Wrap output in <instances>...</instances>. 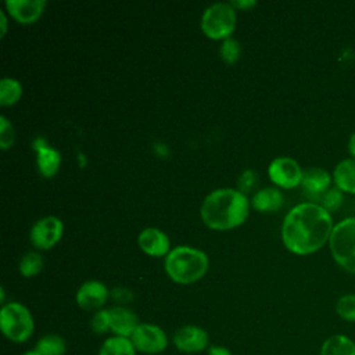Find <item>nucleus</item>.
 Listing matches in <instances>:
<instances>
[{
	"mask_svg": "<svg viewBox=\"0 0 355 355\" xmlns=\"http://www.w3.org/2000/svg\"><path fill=\"white\" fill-rule=\"evenodd\" d=\"M333 218L318 202H301L291 208L282 226L284 245L297 255H308L329 243Z\"/></svg>",
	"mask_w": 355,
	"mask_h": 355,
	"instance_id": "nucleus-1",
	"label": "nucleus"
},
{
	"mask_svg": "<svg viewBox=\"0 0 355 355\" xmlns=\"http://www.w3.org/2000/svg\"><path fill=\"white\" fill-rule=\"evenodd\" d=\"M248 208L250 204L244 193L233 189H219L205 197L201 205V218L212 229H232L244 222Z\"/></svg>",
	"mask_w": 355,
	"mask_h": 355,
	"instance_id": "nucleus-2",
	"label": "nucleus"
},
{
	"mask_svg": "<svg viewBox=\"0 0 355 355\" xmlns=\"http://www.w3.org/2000/svg\"><path fill=\"white\" fill-rule=\"evenodd\" d=\"M208 269L207 255L191 247H176L168 252L165 270L169 277L180 284H189L201 279Z\"/></svg>",
	"mask_w": 355,
	"mask_h": 355,
	"instance_id": "nucleus-3",
	"label": "nucleus"
},
{
	"mask_svg": "<svg viewBox=\"0 0 355 355\" xmlns=\"http://www.w3.org/2000/svg\"><path fill=\"white\" fill-rule=\"evenodd\" d=\"M329 247L337 265L355 275V216L344 218L334 225Z\"/></svg>",
	"mask_w": 355,
	"mask_h": 355,
	"instance_id": "nucleus-4",
	"label": "nucleus"
},
{
	"mask_svg": "<svg viewBox=\"0 0 355 355\" xmlns=\"http://www.w3.org/2000/svg\"><path fill=\"white\" fill-rule=\"evenodd\" d=\"M0 327L3 334L12 343H26L35 330L33 316L29 309L19 302L3 305L0 311Z\"/></svg>",
	"mask_w": 355,
	"mask_h": 355,
	"instance_id": "nucleus-5",
	"label": "nucleus"
},
{
	"mask_svg": "<svg viewBox=\"0 0 355 355\" xmlns=\"http://www.w3.org/2000/svg\"><path fill=\"white\" fill-rule=\"evenodd\" d=\"M236 26V12L230 3H215L208 7L201 18L204 33L212 39L227 37Z\"/></svg>",
	"mask_w": 355,
	"mask_h": 355,
	"instance_id": "nucleus-6",
	"label": "nucleus"
},
{
	"mask_svg": "<svg viewBox=\"0 0 355 355\" xmlns=\"http://www.w3.org/2000/svg\"><path fill=\"white\" fill-rule=\"evenodd\" d=\"M130 341L137 352L148 355L161 354L168 347L166 333L153 323H140L130 336Z\"/></svg>",
	"mask_w": 355,
	"mask_h": 355,
	"instance_id": "nucleus-7",
	"label": "nucleus"
},
{
	"mask_svg": "<svg viewBox=\"0 0 355 355\" xmlns=\"http://www.w3.org/2000/svg\"><path fill=\"white\" fill-rule=\"evenodd\" d=\"M304 171L300 164L290 157H277L269 165V178L283 189H293L301 184Z\"/></svg>",
	"mask_w": 355,
	"mask_h": 355,
	"instance_id": "nucleus-8",
	"label": "nucleus"
},
{
	"mask_svg": "<svg viewBox=\"0 0 355 355\" xmlns=\"http://www.w3.org/2000/svg\"><path fill=\"white\" fill-rule=\"evenodd\" d=\"M173 345L186 354H196L201 352L208 347V333L194 324H186L178 329L172 337Z\"/></svg>",
	"mask_w": 355,
	"mask_h": 355,
	"instance_id": "nucleus-9",
	"label": "nucleus"
},
{
	"mask_svg": "<svg viewBox=\"0 0 355 355\" xmlns=\"http://www.w3.org/2000/svg\"><path fill=\"white\" fill-rule=\"evenodd\" d=\"M62 222L55 216L39 219L31 230V241L35 247L47 250L51 248L62 234Z\"/></svg>",
	"mask_w": 355,
	"mask_h": 355,
	"instance_id": "nucleus-10",
	"label": "nucleus"
},
{
	"mask_svg": "<svg viewBox=\"0 0 355 355\" xmlns=\"http://www.w3.org/2000/svg\"><path fill=\"white\" fill-rule=\"evenodd\" d=\"M107 298L108 288L104 283L97 280L85 282L76 291V302L85 311H100Z\"/></svg>",
	"mask_w": 355,
	"mask_h": 355,
	"instance_id": "nucleus-11",
	"label": "nucleus"
},
{
	"mask_svg": "<svg viewBox=\"0 0 355 355\" xmlns=\"http://www.w3.org/2000/svg\"><path fill=\"white\" fill-rule=\"evenodd\" d=\"M333 175H330L326 169L319 166H312L304 171L302 175V187L305 194L312 200H319V197L331 187Z\"/></svg>",
	"mask_w": 355,
	"mask_h": 355,
	"instance_id": "nucleus-12",
	"label": "nucleus"
},
{
	"mask_svg": "<svg viewBox=\"0 0 355 355\" xmlns=\"http://www.w3.org/2000/svg\"><path fill=\"white\" fill-rule=\"evenodd\" d=\"M111 331L114 336L130 338L136 327L140 324L136 313L125 306H114L110 309Z\"/></svg>",
	"mask_w": 355,
	"mask_h": 355,
	"instance_id": "nucleus-13",
	"label": "nucleus"
},
{
	"mask_svg": "<svg viewBox=\"0 0 355 355\" xmlns=\"http://www.w3.org/2000/svg\"><path fill=\"white\" fill-rule=\"evenodd\" d=\"M7 10L10 14L22 24L36 21L46 6L44 0H7Z\"/></svg>",
	"mask_w": 355,
	"mask_h": 355,
	"instance_id": "nucleus-14",
	"label": "nucleus"
},
{
	"mask_svg": "<svg viewBox=\"0 0 355 355\" xmlns=\"http://www.w3.org/2000/svg\"><path fill=\"white\" fill-rule=\"evenodd\" d=\"M139 245L146 254L161 257L169 250V239L162 230L147 227L139 234Z\"/></svg>",
	"mask_w": 355,
	"mask_h": 355,
	"instance_id": "nucleus-15",
	"label": "nucleus"
},
{
	"mask_svg": "<svg viewBox=\"0 0 355 355\" xmlns=\"http://www.w3.org/2000/svg\"><path fill=\"white\" fill-rule=\"evenodd\" d=\"M35 148L37 151V166L43 176L51 178L61 162V155L55 148H51L46 144L43 139H37L35 141Z\"/></svg>",
	"mask_w": 355,
	"mask_h": 355,
	"instance_id": "nucleus-16",
	"label": "nucleus"
},
{
	"mask_svg": "<svg viewBox=\"0 0 355 355\" xmlns=\"http://www.w3.org/2000/svg\"><path fill=\"white\" fill-rule=\"evenodd\" d=\"M333 183L343 193L355 196V158L340 161L333 171Z\"/></svg>",
	"mask_w": 355,
	"mask_h": 355,
	"instance_id": "nucleus-17",
	"label": "nucleus"
},
{
	"mask_svg": "<svg viewBox=\"0 0 355 355\" xmlns=\"http://www.w3.org/2000/svg\"><path fill=\"white\" fill-rule=\"evenodd\" d=\"M319 355H355V341L347 334H333L322 343Z\"/></svg>",
	"mask_w": 355,
	"mask_h": 355,
	"instance_id": "nucleus-18",
	"label": "nucleus"
},
{
	"mask_svg": "<svg viewBox=\"0 0 355 355\" xmlns=\"http://www.w3.org/2000/svg\"><path fill=\"white\" fill-rule=\"evenodd\" d=\"M283 205V194L275 187H265L252 197V207L261 212H272Z\"/></svg>",
	"mask_w": 355,
	"mask_h": 355,
	"instance_id": "nucleus-19",
	"label": "nucleus"
},
{
	"mask_svg": "<svg viewBox=\"0 0 355 355\" xmlns=\"http://www.w3.org/2000/svg\"><path fill=\"white\" fill-rule=\"evenodd\" d=\"M136 352L137 351L130 338L111 336L101 344L98 355H136Z\"/></svg>",
	"mask_w": 355,
	"mask_h": 355,
	"instance_id": "nucleus-20",
	"label": "nucleus"
},
{
	"mask_svg": "<svg viewBox=\"0 0 355 355\" xmlns=\"http://www.w3.org/2000/svg\"><path fill=\"white\" fill-rule=\"evenodd\" d=\"M35 351L40 355H64L67 352V343L58 334H46L37 340Z\"/></svg>",
	"mask_w": 355,
	"mask_h": 355,
	"instance_id": "nucleus-21",
	"label": "nucleus"
},
{
	"mask_svg": "<svg viewBox=\"0 0 355 355\" xmlns=\"http://www.w3.org/2000/svg\"><path fill=\"white\" fill-rule=\"evenodd\" d=\"M22 94V86L18 80L11 78H3L0 82V104L11 105L18 101Z\"/></svg>",
	"mask_w": 355,
	"mask_h": 355,
	"instance_id": "nucleus-22",
	"label": "nucleus"
},
{
	"mask_svg": "<svg viewBox=\"0 0 355 355\" xmlns=\"http://www.w3.org/2000/svg\"><path fill=\"white\" fill-rule=\"evenodd\" d=\"M336 313L348 323H355V294H343L336 302Z\"/></svg>",
	"mask_w": 355,
	"mask_h": 355,
	"instance_id": "nucleus-23",
	"label": "nucleus"
},
{
	"mask_svg": "<svg viewBox=\"0 0 355 355\" xmlns=\"http://www.w3.org/2000/svg\"><path fill=\"white\" fill-rule=\"evenodd\" d=\"M319 205L323 207L327 212H336L341 205H343V201H344V193L337 189L336 186L334 187H330L327 191H324L319 200H318Z\"/></svg>",
	"mask_w": 355,
	"mask_h": 355,
	"instance_id": "nucleus-24",
	"label": "nucleus"
},
{
	"mask_svg": "<svg viewBox=\"0 0 355 355\" xmlns=\"http://www.w3.org/2000/svg\"><path fill=\"white\" fill-rule=\"evenodd\" d=\"M43 268V258L37 252H28L19 262V273L25 277L37 275Z\"/></svg>",
	"mask_w": 355,
	"mask_h": 355,
	"instance_id": "nucleus-25",
	"label": "nucleus"
},
{
	"mask_svg": "<svg viewBox=\"0 0 355 355\" xmlns=\"http://www.w3.org/2000/svg\"><path fill=\"white\" fill-rule=\"evenodd\" d=\"M92 330L97 334H103L111 331V322H110V309H100L97 311L90 322Z\"/></svg>",
	"mask_w": 355,
	"mask_h": 355,
	"instance_id": "nucleus-26",
	"label": "nucleus"
},
{
	"mask_svg": "<svg viewBox=\"0 0 355 355\" xmlns=\"http://www.w3.org/2000/svg\"><path fill=\"white\" fill-rule=\"evenodd\" d=\"M240 51H241V47L239 44V42L236 39H232V37H227L223 43H222V47H220V55L222 58L227 62V64H233L239 60L240 57Z\"/></svg>",
	"mask_w": 355,
	"mask_h": 355,
	"instance_id": "nucleus-27",
	"label": "nucleus"
},
{
	"mask_svg": "<svg viewBox=\"0 0 355 355\" xmlns=\"http://www.w3.org/2000/svg\"><path fill=\"white\" fill-rule=\"evenodd\" d=\"M15 133L11 122L6 116H0V147L3 150H7L14 144Z\"/></svg>",
	"mask_w": 355,
	"mask_h": 355,
	"instance_id": "nucleus-28",
	"label": "nucleus"
},
{
	"mask_svg": "<svg viewBox=\"0 0 355 355\" xmlns=\"http://www.w3.org/2000/svg\"><path fill=\"white\" fill-rule=\"evenodd\" d=\"M254 182H255V175H254V172H252V171H245V172L241 175L239 184H240V189H243V190H250V187L254 184Z\"/></svg>",
	"mask_w": 355,
	"mask_h": 355,
	"instance_id": "nucleus-29",
	"label": "nucleus"
},
{
	"mask_svg": "<svg viewBox=\"0 0 355 355\" xmlns=\"http://www.w3.org/2000/svg\"><path fill=\"white\" fill-rule=\"evenodd\" d=\"M125 294L128 295V294H132L130 291H128L126 288H121V287H118V288H115L114 291H112V297L116 300V301H121V302H128L130 298H128V297H125Z\"/></svg>",
	"mask_w": 355,
	"mask_h": 355,
	"instance_id": "nucleus-30",
	"label": "nucleus"
},
{
	"mask_svg": "<svg viewBox=\"0 0 355 355\" xmlns=\"http://www.w3.org/2000/svg\"><path fill=\"white\" fill-rule=\"evenodd\" d=\"M208 355H233V354L223 345H211L208 348Z\"/></svg>",
	"mask_w": 355,
	"mask_h": 355,
	"instance_id": "nucleus-31",
	"label": "nucleus"
},
{
	"mask_svg": "<svg viewBox=\"0 0 355 355\" xmlns=\"http://www.w3.org/2000/svg\"><path fill=\"white\" fill-rule=\"evenodd\" d=\"M233 7H237V8H250V7H252V6H255L257 3L254 1V0H233L232 3H230Z\"/></svg>",
	"mask_w": 355,
	"mask_h": 355,
	"instance_id": "nucleus-32",
	"label": "nucleus"
},
{
	"mask_svg": "<svg viewBox=\"0 0 355 355\" xmlns=\"http://www.w3.org/2000/svg\"><path fill=\"white\" fill-rule=\"evenodd\" d=\"M348 151H349L351 157L355 158V132H352L348 139Z\"/></svg>",
	"mask_w": 355,
	"mask_h": 355,
	"instance_id": "nucleus-33",
	"label": "nucleus"
},
{
	"mask_svg": "<svg viewBox=\"0 0 355 355\" xmlns=\"http://www.w3.org/2000/svg\"><path fill=\"white\" fill-rule=\"evenodd\" d=\"M0 18H1V36H3L6 33V29H7V19H6L4 11H0Z\"/></svg>",
	"mask_w": 355,
	"mask_h": 355,
	"instance_id": "nucleus-34",
	"label": "nucleus"
},
{
	"mask_svg": "<svg viewBox=\"0 0 355 355\" xmlns=\"http://www.w3.org/2000/svg\"><path fill=\"white\" fill-rule=\"evenodd\" d=\"M22 355H40L39 352H36L35 349H31V351H26V352H24Z\"/></svg>",
	"mask_w": 355,
	"mask_h": 355,
	"instance_id": "nucleus-35",
	"label": "nucleus"
}]
</instances>
